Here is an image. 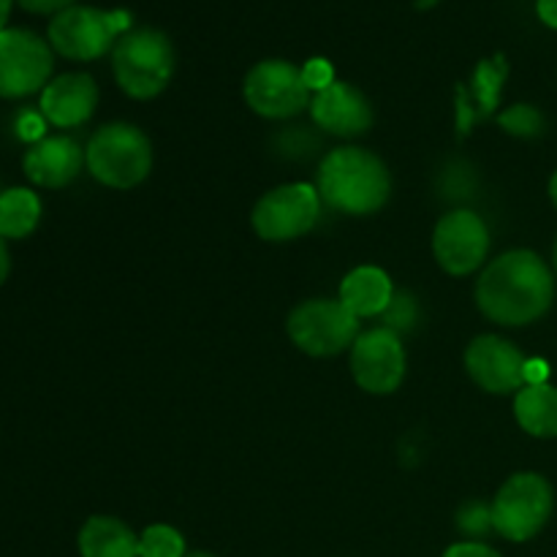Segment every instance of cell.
Wrapping results in <instances>:
<instances>
[{
  "mask_svg": "<svg viewBox=\"0 0 557 557\" xmlns=\"http://www.w3.org/2000/svg\"><path fill=\"white\" fill-rule=\"evenodd\" d=\"M493 528L506 542H531L553 515V487L531 471L515 473L498 490L493 504Z\"/></svg>",
  "mask_w": 557,
  "mask_h": 557,
  "instance_id": "6",
  "label": "cell"
},
{
  "mask_svg": "<svg viewBox=\"0 0 557 557\" xmlns=\"http://www.w3.org/2000/svg\"><path fill=\"white\" fill-rule=\"evenodd\" d=\"M98 107V85L90 74L69 71L41 90V114L54 128H76L92 117Z\"/></svg>",
  "mask_w": 557,
  "mask_h": 557,
  "instance_id": "16",
  "label": "cell"
},
{
  "mask_svg": "<svg viewBox=\"0 0 557 557\" xmlns=\"http://www.w3.org/2000/svg\"><path fill=\"white\" fill-rule=\"evenodd\" d=\"M245 101L259 117L286 120L310 109L313 92L302 79V69L288 60H261L245 76Z\"/></svg>",
  "mask_w": 557,
  "mask_h": 557,
  "instance_id": "10",
  "label": "cell"
},
{
  "mask_svg": "<svg viewBox=\"0 0 557 557\" xmlns=\"http://www.w3.org/2000/svg\"><path fill=\"white\" fill-rule=\"evenodd\" d=\"M85 163V150L71 136H44L41 141L27 147L25 158H22V169L25 177L38 188H65L79 177Z\"/></svg>",
  "mask_w": 557,
  "mask_h": 557,
  "instance_id": "15",
  "label": "cell"
},
{
  "mask_svg": "<svg viewBox=\"0 0 557 557\" xmlns=\"http://www.w3.org/2000/svg\"><path fill=\"white\" fill-rule=\"evenodd\" d=\"M506 79V63L504 60H484L473 74V103H479L482 112H493L498 107L500 85Z\"/></svg>",
  "mask_w": 557,
  "mask_h": 557,
  "instance_id": "22",
  "label": "cell"
},
{
  "mask_svg": "<svg viewBox=\"0 0 557 557\" xmlns=\"http://www.w3.org/2000/svg\"><path fill=\"white\" fill-rule=\"evenodd\" d=\"M54 52L49 41L25 27L0 33V98L16 101L41 92L52 82Z\"/></svg>",
  "mask_w": 557,
  "mask_h": 557,
  "instance_id": "9",
  "label": "cell"
},
{
  "mask_svg": "<svg viewBox=\"0 0 557 557\" xmlns=\"http://www.w3.org/2000/svg\"><path fill=\"white\" fill-rule=\"evenodd\" d=\"M76 547L82 557H139V536L117 517L96 515L79 528Z\"/></svg>",
  "mask_w": 557,
  "mask_h": 557,
  "instance_id": "18",
  "label": "cell"
},
{
  "mask_svg": "<svg viewBox=\"0 0 557 557\" xmlns=\"http://www.w3.org/2000/svg\"><path fill=\"white\" fill-rule=\"evenodd\" d=\"M457 525L466 536H471L468 542H479L484 533L495 531L493 528V506L482 504V500H471V504L462 506L457 511Z\"/></svg>",
  "mask_w": 557,
  "mask_h": 557,
  "instance_id": "23",
  "label": "cell"
},
{
  "mask_svg": "<svg viewBox=\"0 0 557 557\" xmlns=\"http://www.w3.org/2000/svg\"><path fill=\"white\" fill-rule=\"evenodd\" d=\"M87 172L101 185L128 190L152 172L150 136L131 123L101 125L85 147Z\"/></svg>",
  "mask_w": 557,
  "mask_h": 557,
  "instance_id": "4",
  "label": "cell"
},
{
  "mask_svg": "<svg viewBox=\"0 0 557 557\" xmlns=\"http://www.w3.org/2000/svg\"><path fill=\"white\" fill-rule=\"evenodd\" d=\"M44 114H36V112H22L20 114V123H16V128H20V136L25 141H30V145H36V141L44 139Z\"/></svg>",
  "mask_w": 557,
  "mask_h": 557,
  "instance_id": "28",
  "label": "cell"
},
{
  "mask_svg": "<svg viewBox=\"0 0 557 557\" xmlns=\"http://www.w3.org/2000/svg\"><path fill=\"white\" fill-rule=\"evenodd\" d=\"M302 79H305V85H308L310 92H319V90H324V87H330L332 82H337L335 69H332L330 60H324V58L308 60V63L302 65Z\"/></svg>",
  "mask_w": 557,
  "mask_h": 557,
  "instance_id": "25",
  "label": "cell"
},
{
  "mask_svg": "<svg viewBox=\"0 0 557 557\" xmlns=\"http://www.w3.org/2000/svg\"><path fill=\"white\" fill-rule=\"evenodd\" d=\"M41 199L30 188H9L0 194V237L25 239L41 223Z\"/></svg>",
  "mask_w": 557,
  "mask_h": 557,
  "instance_id": "20",
  "label": "cell"
},
{
  "mask_svg": "<svg viewBox=\"0 0 557 557\" xmlns=\"http://www.w3.org/2000/svg\"><path fill=\"white\" fill-rule=\"evenodd\" d=\"M444 557H504L484 542H457L446 549Z\"/></svg>",
  "mask_w": 557,
  "mask_h": 557,
  "instance_id": "27",
  "label": "cell"
},
{
  "mask_svg": "<svg viewBox=\"0 0 557 557\" xmlns=\"http://www.w3.org/2000/svg\"><path fill=\"white\" fill-rule=\"evenodd\" d=\"M555 299L553 270L533 250H506L476 281V305L500 326H525L542 319Z\"/></svg>",
  "mask_w": 557,
  "mask_h": 557,
  "instance_id": "1",
  "label": "cell"
},
{
  "mask_svg": "<svg viewBox=\"0 0 557 557\" xmlns=\"http://www.w3.org/2000/svg\"><path fill=\"white\" fill-rule=\"evenodd\" d=\"M315 190L330 210L343 215H373L389 201L386 163L364 147H337L321 161Z\"/></svg>",
  "mask_w": 557,
  "mask_h": 557,
  "instance_id": "2",
  "label": "cell"
},
{
  "mask_svg": "<svg viewBox=\"0 0 557 557\" xmlns=\"http://www.w3.org/2000/svg\"><path fill=\"white\" fill-rule=\"evenodd\" d=\"M16 3H20L25 11H30V14L54 16V14H60V11L76 5V0H16Z\"/></svg>",
  "mask_w": 557,
  "mask_h": 557,
  "instance_id": "29",
  "label": "cell"
},
{
  "mask_svg": "<svg viewBox=\"0 0 557 557\" xmlns=\"http://www.w3.org/2000/svg\"><path fill=\"white\" fill-rule=\"evenodd\" d=\"M515 417L533 438H557V389L553 384H525L515 395Z\"/></svg>",
  "mask_w": 557,
  "mask_h": 557,
  "instance_id": "19",
  "label": "cell"
},
{
  "mask_svg": "<svg viewBox=\"0 0 557 557\" xmlns=\"http://www.w3.org/2000/svg\"><path fill=\"white\" fill-rule=\"evenodd\" d=\"M321 196L315 185L286 183L267 190L250 212L253 232L267 243H292L305 237L321 218Z\"/></svg>",
  "mask_w": 557,
  "mask_h": 557,
  "instance_id": "8",
  "label": "cell"
},
{
  "mask_svg": "<svg viewBox=\"0 0 557 557\" xmlns=\"http://www.w3.org/2000/svg\"><path fill=\"white\" fill-rule=\"evenodd\" d=\"M5 243H9V239L0 237V286H3L11 275V253H9V245Z\"/></svg>",
  "mask_w": 557,
  "mask_h": 557,
  "instance_id": "32",
  "label": "cell"
},
{
  "mask_svg": "<svg viewBox=\"0 0 557 557\" xmlns=\"http://www.w3.org/2000/svg\"><path fill=\"white\" fill-rule=\"evenodd\" d=\"M500 128L509 131L515 136H536L542 131L544 120L539 114V109H533L531 103H517V107L506 109L498 117Z\"/></svg>",
  "mask_w": 557,
  "mask_h": 557,
  "instance_id": "24",
  "label": "cell"
},
{
  "mask_svg": "<svg viewBox=\"0 0 557 557\" xmlns=\"http://www.w3.org/2000/svg\"><path fill=\"white\" fill-rule=\"evenodd\" d=\"M536 14L544 25L557 30V0H536Z\"/></svg>",
  "mask_w": 557,
  "mask_h": 557,
  "instance_id": "30",
  "label": "cell"
},
{
  "mask_svg": "<svg viewBox=\"0 0 557 557\" xmlns=\"http://www.w3.org/2000/svg\"><path fill=\"white\" fill-rule=\"evenodd\" d=\"M337 299L357 319H375V315H384L389 305L395 302V286L381 267L364 264L343 277Z\"/></svg>",
  "mask_w": 557,
  "mask_h": 557,
  "instance_id": "17",
  "label": "cell"
},
{
  "mask_svg": "<svg viewBox=\"0 0 557 557\" xmlns=\"http://www.w3.org/2000/svg\"><path fill=\"white\" fill-rule=\"evenodd\" d=\"M11 5H14V0H0V33H3L5 25H9Z\"/></svg>",
  "mask_w": 557,
  "mask_h": 557,
  "instance_id": "33",
  "label": "cell"
},
{
  "mask_svg": "<svg viewBox=\"0 0 557 557\" xmlns=\"http://www.w3.org/2000/svg\"><path fill=\"white\" fill-rule=\"evenodd\" d=\"M185 557H215L212 553H205V549H196V553H188Z\"/></svg>",
  "mask_w": 557,
  "mask_h": 557,
  "instance_id": "36",
  "label": "cell"
},
{
  "mask_svg": "<svg viewBox=\"0 0 557 557\" xmlns=\"http://www.w3.org/2000/svg\"><path fill=\"white\" fill-rule=\"evenodd\" d=\"M555 272H557V243H555Z\"/></svg>",
  "mask_w": 557,
  "mask_h": 557,
  "instance_id": "37",
  "label": "cell"
},
{
  "mask_svg": "<svg viewBox=\"0 0 557 557\" xmlns=\"http://www.w3.org/2000/svg\"><path fill=\"white\" fill-rule=\"evenodd\" d=\"M384 321L389 330H395L400 335V330L413 324V299L408 302V297H397L395 294V302L389 305V310L384 313Z\"/></svg>",
  "mask_w": 557,
  "mask_h": 557,
  "instance_id": "26",
  "label": "cell"
},
{
  "mask_svg": "<svg viewBox=\"0 0 557 557\" xmlns=\"http://www.w3.org/2000/svg\"><path fill=\"white\" fill-rule=\"evenodd\" d=\"M525 364L520 348L498 335H479L466 348L468 375L490 395H517L525 386Z\"/></svg>",
  "mask_w": 557,
  "mask_h": 557,
  "instance_id": "13",
  "label": "cell"
},
{
  "mask_svg": "<svg viewBox=\"0 0 557 557\" xmlns=\"http://www.w3.org/2000/svg\"><path fill=\"white\" fill-rule=\"evenodd\" d=\"M549 196H553V205L557 207V172L553 174V180H549Z\"/></svg>",
  "mask_w": 557,
  "mask_h": 557,
  "instance_id": "34",
  "label": "cell"
},
{
  "mask_svg": "<svg viewBox=\"0 0 557 557\" xmlns=\"http://www.w3.org/2000/svg\"><path fill=\"white\" fill-rule=\"evenodd\" d=\"M490 228L473 210H451L435 223L433 256L444 272L466 277L487 261Z\"/></svg>",
  "mask_w": 557,
  "mask_h": 557,
  "instance_id": "12",
  "label": "cell"
},
{
  "mask_svg": "<svg viewBox=\"0 0 557 557\" xmlns=\"http://www.w3.org/2000/svg\"><path fill=\"white\" fill-rule=\"evenodd\" d=\"M310 117L332 136H359L373 125V107L359 87L332 82L310 98Z\"/></svg>",
  "mask_w": 557,
  "mask_h": 557,
  "instance_id": "14",
  "label": "cell"
},
{
  "mask_svg": "<svg viewBox=\"0 0 557 557\" xmlns=\"http://www.w3.org/2000/svg\"><path fill=\"white\" fill-rule=\"evenodd\" d=\"M112 71L125 96L150 101L166 90L174 76L172 41L156 27H134L114 44Z\"/></svg>",
  "mask_w": 557,
  "mask_h": 557,
  "instance_id": "3",
  "label": "cell"
},
{
  "mask_svg": "<svg viewBox=\"0 0 557 557\" xmlns=\"http://www.w3.org/2000/svg\"><path fill=\"white\" fill-rule=\"evenodd\" d=\"M185 539L177 528L172 525H158L145 528L139 533V557H185Z\"/></svg>",
  "mask_w": 557,
  "mask_h": 557,
  "instance_id": "21",
  "label": "cell"
},
{
  "mask_svg": "<svg viewBox=\"0 0 557 557\" xmlns=\"http://www.w3.org/2000/svg\"><path fill=\"white\" fill-rule=\"evenodd\" d=\"M351 375L368 395H392L406 379V346L389 326L359 332L351 346Z\"/></svg>",
  "mask_w": 557,
  "mask_h": 557,
  "instance_id": "11",
  "label": "cell"
},
{
  "mask_svg": "<svg viewBox=\"0 0 557 557\" xmlns=\"http://www.w3.org/2000/svg\"><path fill=\"white\" fill-rule=\"evenodd\" d=\"M525 384H547V364L531 359L525 364Z\"/></svg>",
  "mask_w": 557,
  "mask_h": 557,
  "instance_id": "31",
  "label": "cell"
},
{
  "mask_svg": "<svg viewBox=\"0 0 557 557\" xmlns=\"http://www.w3.org/2000/svg\"><path fill=\"white\" fill-rule=\"evenodd\" d=\"M288 337L308 357H335L354 346L359 319L341 299H308L288 313Z\"/></svg>",
  "mask_w": 557,
  "mask_h": 557,
  "instance_id": "7",
  "label": "cell"
},
{
  "mask_svg": "<svg viewBox=\"0 0 557 557\" xmlns=\"http://www.w3.org/2000/svg\"><path fill=\"white\" fill-rule=\"evenodd\" d=\"M435 3H438V0H417L419 9H430V5H435Z\"/></svg>",
  "mask_w": 557,
  "mask_h": 557,
  "instance_id": "35",
  "label": "cell"
},
{
  "mask_svg": "<svg viewBox=\"0 0 557 557\" xmlns=\"http://www.w3.org/2000/svg\"><path fill=\"white\" fill-rule=\"evenodd\" d=\"M131 30L128 11H101L96 5H71L52 16L47 41L65 60L90 63L112 52L117 38Z\"/></svg>",
  "mask_w": 557,
  "mask_h": 557,
  "instance_id": "5",
  "label": "cell"
}]
</instances>
